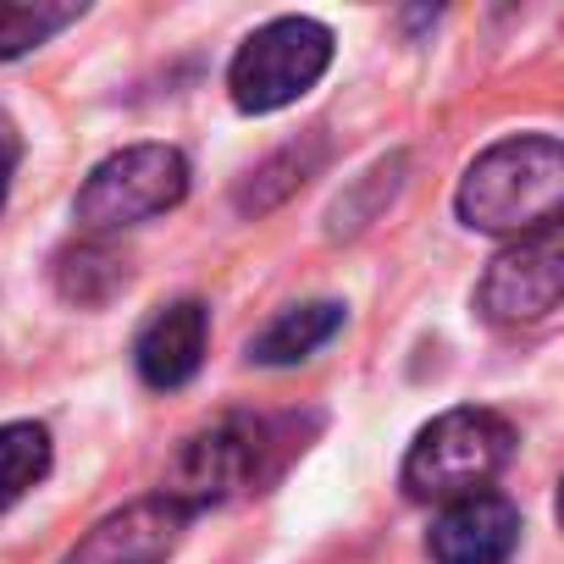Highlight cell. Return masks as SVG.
I'll list each match as a JSON object with an SVG mask.
<instances>
[{"label": "cell", "instance_id": "obj_1", "mask_svg": "<svg viewBox=\"0 0 564 564\" xmlns=\"http://www.w3.org/2000/svg\"><path fill=\"white\" fill-rule=\"evenodd\" d=\"M459 221L476 232H542L558 227L564 205V150L553 133H520L470 161L459 177Z\"/></svg>", "mask_w": 564, "mask_h": 564}, {"label": "cell", "instance_id": "obj_2", "mask_svg": "<svg viewBox=\"0 0 564 564\" xmlns=\"http://www.w3.org/2000/svg\"><path fill=\"white\" fill-rule=\"evenodd\" d=\"M271 448H276V426L271 421H260V415H221V421L199 426L172 454L161 498H172L188 520L199 509L232 503V498L254 492L260 481H271V470H276Z\"/></svg>", "mask_w": 564, "mask_h": 564}, {"label": "cell", "instance_id": "obj_3", "mask_svg": "<svg viewBox=\"0 0 564 564\" xmlns=\"http://www.w3.org/2000/svg\"><path fill=\"white\" fill-rule=\"evenodd\" d=\"M514 432L492 410H448L404 454V492L415 503H454L465 492H487V481L509 465Z\"/></svg>", "mask_w": 564, "mask_h": 564}, {"label": "cell", "instance_id": "obj_4", "mask_svg": "<svg viewBox=\"0 0 564 564\" xmlns=\"http://www.w3.org/2000/svg\"><path fill=\"white\" fill-rule=\"evenodd\" d=\"M333 67V29L316 18H276L265 29H254L232 67H227V89L232 106L249 117L282 111L294 106L300 95H311L322 84V73Z\"/></svg>", "mask_w": 564, "mask_h": 564}, {"label": "cell", "instance_id": "obj_5", "mask_svg": "<svg viewBox=\"0 0 564 564\" xmlns=\"http://www.w3.org/2000/svg\"><path fill=\"white\" fill-rule=\"evenodd\" d=\"M188 194V161L172 144H128L117 155H106L89 183L73 199V216L89 238L139 227L150 216H166L172 205H183Z\"/></svg>", "mask_w": 564, "mask_h": 564}, {"label": "cell", "instance_id": "obj_6", "mask_svg": "<svg viewBox=\"0 0 564 564\" xmlns=\"http://www.w3.org/2000/svg\"><path fill=\"white\" fill-rule=\"evenodd\" d=\"M558 294H564V238L558 227H542L492 254L476 289V311L492 327H531L558 305Z\"/></svg>", "mask_w": 564, "mask_h": 564}, {"label": "cell", "instance_id": "obj_7", "mask_svg": "<svg viewBox=\"0 0 564 564\" xmlns=\"http://www.w3.org/2000/svg\"><path fill=\"white\" fill-rule=\"evenodd\" d=\"M183 531H188V514L172 498L150 492V498H133L128 509L106 514L62 564H166L172 547L183 542Z\"/></svg>", "mask_w": 564, "mask_h": 564}, {"label": "cell", "instance_id": "obj_8", "mask_svg": "<svg viewBox=\"0 0 564 564\" xmlns=\"http://www.w3.org/2000/svg\"><path fill=\"white\" fill-rule=\"evenodd\" d=\"M520 547V509L503 492H465L432 520V564H509Z\"/></svg>", "mask_w": 564, "mask_h": 564}, {"label": "cell", "instance_id": "obj_9", "mask_svg": "<svg viewBox=\"0 0 564 564\" xmlns=\"http://www.w3.org/2000/svg\"><path fill=\"white\" fill-rule=\"evenodd\" d=\"M205 338H210V311L199 300H177L161 316H150V327L133 344V366L161 393L188 388L194 371L205 366Z\"/></svg>", "mask_w": 564, "mask_h": 564}, {"label": "cell", "instance_id": "obj_10", "mask_svg": "<svg viewBox=\"0 0 564 564\" xmlns=\"http://www.w3.org/2000/svg\"><path fill=\"white\" fill-rule=\"evenodd\" d=\"M344 327V305L338 300H311V305H294L271 316L254 338H249V360L254 366H300L311 360L322 344H333Z\"/></svg>", "mask_w": 564, "mask_h": 564}, {"label": "cell", "instance_id": "obj_11", "mask_svg": "<svg viewBox=\"0 0 564 564\" xmlns=\"http://www.w3.org/2000/svg\"><path fill=\"white\" fill-rule=\"evenodd\" d=\"M316 166H322V139L276 150V155H271V161H260V166L249 172V183L238 188V210H243V216H260V210L282 205L294 188H305V177H311Z\"/></svg>", "mask_w": 564, "mask_h": 564}, {"label": "cell", "instance_id": "obj_12", "mask_svg": "<svg viewBox=\"0 0 564 564\" xmlns=\"http://www.w3.org/2000/svg\"><path fill=\"white\" fill-rule=\"evenodd\" d=\"M45 476H51V432L34 421L0 426V509H12Z\"/></svg>", "mask_w": 564, "mask_h": 564}, {"label": "cell", "instance_id": "obj_13", "mask_svg": "<svg viewBox=\"0 0 564 564\" xmlns=\"http://www.w3.org/2000/svg\"><path fill=\"white\" fill-rule=\"evenodd\" d=\"M78 18H84V7H56V0H0V62L45 45L51 34H62Z\"/></svg>", "mask_w": 564, "mask_h": 564}, {"label": "cell", "instance_id": "obj_14", "mask_svg": "<svg viewBox=\"0 0 564 564\" xmlns=\"http://www.w3.org/2000/svg\"><path fill=\"white\" fill-rule=\"evenodd\" d=\"M128 282V265H117L100 243H78L56 260V289L73 300V305H100L111 300V289Z\"/></svg>", "mask_w": 564, "mask_h": 564}, {"label": "cell", "instance_id": "obj_15", "mask_svg": "<svg viewBox=\"0 0 564 564\" xmlns=\"http://www.w3.org/2000/svg\"><path fill=\"white\" fill-rule=\"evenodd\" d=\"M404 172H410V161L404 155H393V161H382V166H371L366 177H360V188L349 194V199H338L333 205V238H344V232H355V227H366V216H377V205H382V194L393 199L399 194V183H404Z\"/></svg>", "mask_w": 564, "mask_h": 564}, {"label": "cell", "instance_id": "obj_16", "mask_svg": "<svg viewBox=\"0 0 564 564\" xmlns=\"http://www.w3.org/2000/svg\"><path fill=\"white\" fill-rule=\"evenodd\" d=\"M18 155H23V144H18V128H12V117H7V111H0V205H7V188H12Z\"/></svg>", "mask_w": 564, "mask_h": 564}]
</instances>
